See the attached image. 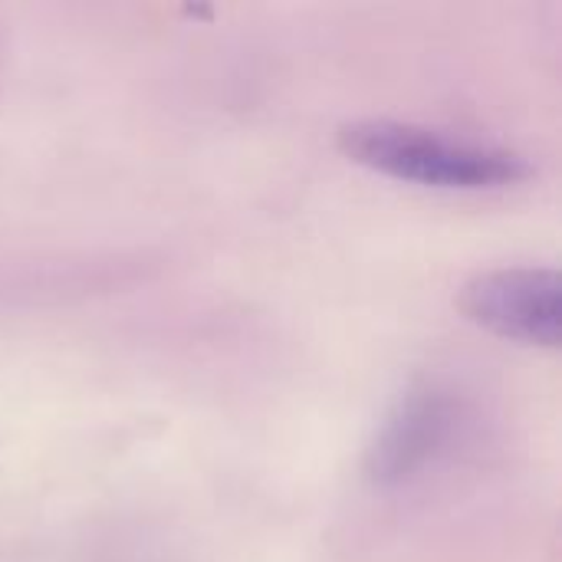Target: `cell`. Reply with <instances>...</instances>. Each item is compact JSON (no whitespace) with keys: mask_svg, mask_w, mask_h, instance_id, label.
<instances>
[{"mask_svg":"<svg viewBox=\"0 0 562 562\" xmlns=\"http://www.w3.org/2000/svg\"><path fill=\"white\" fill-rule=\"evenodd\" d=\"M339 151L379 175L425 188H507L530 178V161L517 151L461 142L422 125L392 119H359L339 128Z\"/></svg>","mask_w":562,"mask_h":562,"instance_id":"1","label":"cell"},{"mask_svg":"<svg viewBox=\"0 0 562 562\" xmlns=\"http://www.w3.org/2000/svg\"><path fill=\"white\" fill-rule=\"evenodd\" d=\"M458 428V408L445 392L415 389L408 392L389 422L382 425L379 438L369 448L366 474L379 487H395L412 481L422 468H428L451 441Z\"/></svg>","mask_w":562,"mask_h":562,"instance_id":"3","label":"cell"},{"mask_svg":"<svg viewBox=\"0 0 562 562\" xmlns=\"http://www.w3.org/2000/svg\"><path fill=\"white\" fill-rule=\"evenodd\" d=\"M562 280L550 267H507L474 277L461 296V313L510 342L557 349L562 333Z\"/></svg>","mask_w":562,"mask_h":562,"instance_id":"2","label":"cell"}]
</instances>
